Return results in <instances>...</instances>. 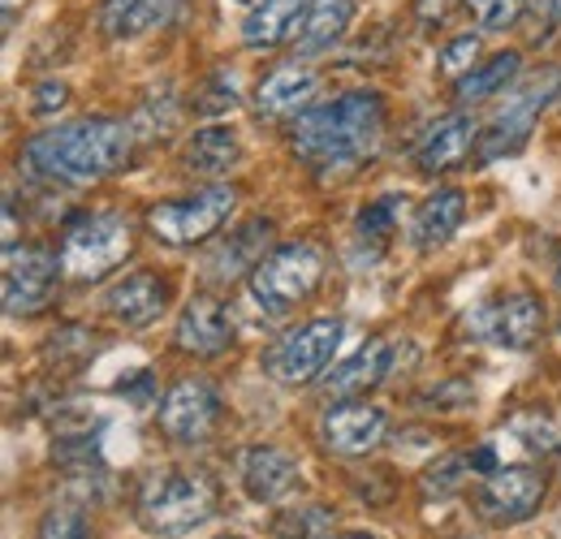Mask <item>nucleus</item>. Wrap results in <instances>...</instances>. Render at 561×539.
<instances>
[{"label": "nucleus", "mask_w": 561, "mask_h": 539, "mask_svg": "<svg viewBox=\"0 0 561 539\" xmlns=\"http://www.w3.org/2000/svg\"><path fill=\"white\" fill-rule=\"evenodd\" d=\"M130 151H135V126L117 117H78L66 126L39 130L22 147V164L44 182L91 186L126 169Z\"/></svg>", "instance_id": "1"}, {"label": "nucleus", "mask_w": 561, "mask_h": 539, "mask_svg": "<svg viewBox=\"0 0 561 539\" xmlns=\"http://www.w3.org/2000/svg\"><path fill=\"white\" fill-rule=\"evenodd\" d=\"M380 135H385V100L376 91H346L294 117L289 147L307 169L342 173V169H354L358 160H367Z\"/></svg>", "instance_id": "2"}, {"label": "nucleus", "mask_w": 561, "mask_h": 539, "mask_svg": "<svg viewBox=\"0 0 561 539\" xmlns=\"http://www.w3.org/2000/svg\"><path fill=\"white\" fill-rule=\"evenodd\" d=\"M135 225L122 211H82L66 220L61 233V272L73 285H95L130 255Z\"/></svg>", "instance_id": "3"}, {"label": "nucleus", "mask_w": 561, "mask_h": 539, "mask_svg": "<svg viewBox=\"0 0 561 539\" xmlns=\"http://www.w3.org/2000/svg\"><path fill=\"white\" fill-rule=\"evenodd\" d=\"M139 523L151 536H191L211 518V488L199 474L156 467L139 483Z\"/></svg>", "instance_id": "4"}, {"label": "nucleus", "mask_w": 561, "mask_h": 539, "mask_svg": "<svg viewBox=\"0 0 561 539\" xmlns=\"http://www.w3.org/2000/svg\"><path fill=\"white\" fill-rule=\"evenodd\" d=\"M324 280V251L316 242H285L247 276L251 302L268 316H285L316 294Z\"/></svg>", "instance_id": "5"}, {"label": "nucleus", "mask_w": 561, "mask_h": 539, "mask_svg": "<svg viewBox=\"0 0 561 539\" xmlns=\"http://www.w3.org/2000/svg\"><path fill=\"white\" fill-rule=\"evenodd\" d=\"M342 337H346V324L333 320V316H320V320H307L289 333H280L268 349H264V371L277 380V385H316L329 363L337 358L342 349Z\"/></svg>", "instance_id": "6"}, {"label": "nucleus", "mask_w": 561, "mask_h": 539, "mask_svg": "<svg viewBox=\"0 0 561 539\" xmlns=\"http://www.w3.org/2000/svg\"><path fill=\"white\" fill-rule=\"evenodd\" d=\"M238 191L216 182L208 191H195L186 199H164L147 207V229L169 246H195L220 233V225L233 216Z\"/></svg>", "instance_id": "7"}, {"label": "nucleus", "mask_w": 561, "mask_h": 539, "mask_svg": "<svg viewBox=\"0 0 561 539\" xmlns=\"http://www.w3.org/2000/svg\"><path fill=\"white\" fill-rule=\"evenodd\" d=\"M558 87H561V73H545L531 87L505 91V104L496 108V117L480 130V160L489 164V160H501L505 151H518L527 142V135H531L540 108L558 100Z\"/></svg>", "instance_id": "8"}, {"label": "nucleus", "mask_w": 561, "mask_h": 539, "mask_svg": "<svg viewBox=\"0 0 561 539\" xmlns=\"http://www.w3.org/2000/svg\"><path fill=\"white\" fill-rule=\"evenodd\" d=\"M61 276V255L35 242L4 251V311L9 316H39L53 302Z\"/></svg>", "instance_id": "9"}, {"label": "nucleus", "mask_w": 561, "mask_h": 539, "mask_svg": "<svg viewBox=\"0 0 561 539\" xmlns=\"http://www.w3.org/2000/svg\"><path fill=\"white\" fill-rule=\"evenodd\" d=\"M216 423H220V393H216V385H208L204 376L178 380L164 393V402H160V427L178 445L208 440L211 432H216Z\"/></svg>", "instance_id": "10"}, {"label": "nucleus", "mask_w": 561, "mask_h": 539, "mask_svg": "<svg viewBox=\"0 0 561 539\" xmlns=\"http://www.w3.org/2000/svg\"><path fill=\"white\" fill-rule=\"evenodd\" d=\"M471 329L476 337L492 341L501 349H527L545 333V302L531 294H501L471 316Z\"/></svg>", "instance_id": "11"}, {"label": "nucleus", "mask_w": 561, "mask_h": 539, "mask_svg": "<svg viewBox=\"0 0 561 539\" xmlns=\"http://www.w3.org/2000/svg\"><path fill=\"white\" fill-rule=\"evenodd\" d=\"M545 492H549L545 471H536V467H501V471L480 483V514L496 527L523 523V518H531L540 509Z\"/></svg>", "instance_id": "12"}, {"label": "nucleus", "mask_w": 561, "mask_h": 539, "mask_svg": "<svg viewBox=\"0 0 561 539\" xmlns=\"http://www.w3.org/2000/svg\"><path fill=\"white\" fill-rule=\"evenodd\" d=\"M385 436H389V414L371 402H333L320 414V440L342 458H363L380 449Z\"/></svg>", "instance_id": "13"}, {"label": "nucleus", "mask_w": 561, "mask_h": 539, "mask_svg": "<svg viewBox=\"0 0 561 539\" xmlns=\"http://www.w3.org/2000/svg\"><path fill=\"white\" fill-rule=\"evenodd\" d=\"M173 345L195 354V358H216L233 345V316L220 298H191L173 324Z\"/></svg>", "instance_id": "14"}, {"label": "nucleus", "mask_w": 561, "mask_h": 539, "mask_svg": "<svg viewBox=\"0 0 561 539\" xmlns=\"http://www.w3.org/2000/svg\"><path fill=\"white\" fill-rule=\"evenodd\" d=\"M238 479L255 505H277L298 488V458L277 445H255L238 458Z\"/></svg>", "instance_id": "15"}, {"label": "nucleus", "mask_w": 561, "mask_h": 539, "mask_svg": "<svg viewBox=\"0 0 561 539\" xmlns=\"http://www.w3.org/2000/svg\"><path fill=\"white\" fill-rule=\"evenodd\" d=\"M268 238H273V220L255 216L238 229H229V238H220L208 251V264H204V276L208 280H233V276H251L260 268L273 251H268Z\"/></svg>", "instance_id": "16"}, {"label": "nucleus", "mask_w": 561, "mask_h": 539, "mask_svg": "<svg viewBox=\"0 0 561 539\" xmlns=\"http://www.w3.org/2000/svg\"><path fill=\"white\" fill-rule=\"evenodd\" d=\"M169 307V280L156 272H130L122 276L108 294H104V311L126 324V329H147L160 320V311Z\"/></svg>", "instance_id": "17"}, {"label": "nucleus", "mask_w": 561, "mask_h": 539, "mask_svg": "<svg viewBox=\"0 0 561 539\" xmlns=\"http://www.w3.org/2000/svg\"><path fill=\"white\" fill-rule=\"evenodd\" d=\"M476 147H480V126H476V117L454 113V117L432 122V130H427V135L420 138V147H415V164H420V173L436 177V173L458 169Z\"/></svg>", "instance_id": "18"}, {"label": "nucleus", "mask_w": 561, "mask_h": 539, "mask_svg": "<svg viewBox=\"0 0 561 539\" xmlns=\"http://www.w3.org/2000/svg\"><path fill=\"white\" fill-rule=\"evenodd\" d=\"M389 371H393V341L371 337V341H363L342 367H333V371L324 376V393H329L333 402L367 398V389H376Z\"/></svg>", "instance_id": "19"}, {"label": "nucleus", "mask_w": 561, "mask_h": 539, "mask_svg": "<svg viewBox=\"0 0 561 539\" xmlns=\"http://www.w3.org/2000/svg\"><path fill=\"white\" fill-rule=\"evenodd\" d=\"M462 216H467V199H462V191H454V186H440V191H432L427 199L415 207V216H411V242H415V251H440L458 229H462Z\"/></svg>", "instance_id": "20"}, {"label": "nucleus", "mask_w": 561, "mask_h": 539, "mask_svg": "<svg viewBox=\"0 0 561 539\" xmlns=\"http://www.w3.org/2000/svg\"><path fill=\"white\" fill-rule=\"evenodd\" d=\"M182 18V0H104L100 26L108 39H139Z\"/></svg>", "instance_id": "21"}, {"label": "nucleus", "mask_w": 561, "mask_h": 539, "mask_svg": "<svg viewBox=\"0 0 561 539\" xmlns=\"http://www.w3.org/2000/svg\"><path fill=\"white\" fill-rule=\"evenodd\" d=\"M316 87H320V78L307 66H280L260 82L255 108L264 117H302L307 104L316 100Z\"/></svg>", "instance_id": "22"}, {"label": "nucleus", "mask_w": 561, "mask_h": 539, "mask_svg": "<svg viewBox=\"0 0 561 539\" xmlns=\"http://www.w3.org/2000/svg\"><path fill=\"white\" fill-rule=\"evenodd\" d=\"M307 9H311V0H260L242 22V39L251 48H277L289 35L302 31Z\"/></svg>", "instance_id": "23"}, {"label": "nucleus", "mask_w": 561, "mask_h": 539, "mask_svg": "<svg viewBox=\"0 0 561 539\" xmlns=\"http://www.w3.org/2000/svg\"><path fill=\"white\" fill-rule=\"evenodd\" d=\"M354 22V0H311L307 22L298 31V57H324L333 53Z\"/></svg>", "instance_id": "24"}, {"label": "nucleus", "mask_w": 561, "mask_h": 539, "mask_svg": "<svg viewBox=\"0 0 561 539\" xmlns=\"http://www.w3.org/2000/svg\"><path fill=\"white\" fill-rule=\"evenodd\" d=\"M242 160V142L229 126H204L186 138L182 147V169L199 177H220Z\"/></svg>", "instance_id": "25"}, {"label": "nucleus", "mask_w": 561, "mask_h": 539, "mask_svg": "<svg viewBox=\"0 0 561 539\" xmlns=\"http://www.w3.org/2000/svg\"><path fill=\"white\" fill-rule=\"evenodd\" d=\"M523 69V57L518 53H492L484 57L476 69H467L458 82H454V95L458 104H480V100H492L501 91H514V78Z\"/></svg>", "instance_id": "26"}, {"label": "nucleus", "mask_w": 561, "mask_h": 539, "mask_svg": "<svg viewBox=\"0 0 561 539\" xmlns=\"http://www.w3.org/2000/svg\"><path fill=\"white\" fill-rule=\"evenodd\" d=\"M398 211H402V195H380V199H371L358 211V220H354V242L371 246V260H376V255L385 251V242L393 238Z\"/></svg>", "instance_id": "27"}, {"label": "nucleus", "mask_w": 561, "mask_h": 539, "mask_svg": "<svg viewBox=\"0 0 561 539\" xmlns=\"http://www.w3.org/2000/svg\"><path fill=\"white\" fill-rule=\"evenodd\" d=\"M333 509L324 505H285L273 518V536L277 539H329L333 531Z\"/></svg>", "instance_id": "28"}, {"label": "nucleus", "mask_w": 561, "mask_h": 539, "mask_svg": "<svg viewBox=\"0 0 561 539\" xmlns=\"http://www.w3.org/2000/svg\"><path fill=\"white\" fill-rule=\"evenodd\" d=\"M501 440H510V445H518L527 458H553L561 445L558 427L549 423V418H540V414H518L505 432H501Z\"/></svg>", "instance_id": "29"}, {"label": "nucleus", "mask_w": 561, "mask_h": 539, "mask_svg": "<svg viewBox=\"0 0 561 539\" xmlns=\"http://www.w3.org/2000/svg\"><path fill=\"white\" fill-rule=\"evenodd\" d=\"M35 539H91V523H87V514L78 505H53L39 518Z\"/></svg>", "instance_id": "30"}, {"label": "nucleus", "mask_w": 561, "mask_h": 539, "mask_svg": "<svg viewBox=\"0 0 561 539\" xmlns=\"http://www.w3.org/2000/svg\"><path fill=\"white\" fill-rule=\"evenodd\" d=\"M467 467H471V454H449V458H440L432 471L423 474V496H445V492H454L462 479H467Z\"/></svg>", "instance_id": "31"}, {"label": "nucleus", "mask_w": 561, "mask_h": 539, "mask_svg": "<svg viewBox=\"0 0 561 539\" xmlns=\"http://www.w3.org/2000/svg\"><path fill=\"white\" fill-rule=\"evenodd\" d=\"M523 4H527V0H467L471 18H476L484 31H505V26H514V22L523 18Z\"/></svg>", "instance_id": "32"}, {"label": "nucleus", "mask_w": 561, "mask_h": 539, "mask_svg": "<svg viewBox=\"0 0 561 539\" xmlns=\"http://www.w3.org/2000/svg\"><path fill=\"white\" fill-rule=\"evenodd\" d=\"M204 91H211V95H195V108H199V113H229V108L238 104L233 73H225V69H216V73H211Z\"/></svg>", "instance_id": "33"}, {"label": "nucleus", "mask_w": 561, "mask_h": 539, "mask_svg": "<svg viewBox=\"0 0 561 539\" xmlns=\"http://www.w3.org/2000/svg\"><path fill=\"white\" fill-rule=\"evenodd\" d=\"M476 53H480V39H476V35H458V39L440 53V69H445V73H454V78H462L467 69L480 66V61H476Z\"/></svg>", "instance_id": "34"}, {"label": "nucleus", "mask_w": 561, "mask_h": 539, "mask_svg": "<svg viewBox=\"0 0 561 539\" xmlns=\"http://www.w3.org/2000/svg\"><path fill=\"white\" fill-rule=\"evenodd\" d=\"M39 91H44V95H35V113H53V108H61V104L70 100L61 82H44Z\"/></svg>", "instance_id": "35"}, {"label": "nucleus", "mask_w": 561, "mask_h": 539, "mask_svg": "<svg viewBox=\"0 0 561 539\" xmlns=\"http://www.w3.org/2000/svg\"><path fill=\"white\" fill-rule=\"evenodd\" d=\"M337 539H376V536H363V531H354V536H337Z\"/></svg>", "instance_id": "36"}, {"label": "nucleus", "mask_w": 561, "mask_h": 539, "mask_svg": "<svg viewBox=\"0 0 561 539\" xmlns=\"http://www.w3.org/2000/svg\"><path fill=\"white\" fill-rule=\"evenodd\" d=\"M558 285H561V260H558Z\"/></svg>", "instance_id": "37"}, {"label": "nucleus", "mask_w": 561, "mask_h": 539, "mask_svg": "<svg viewBox=\"0 0 561 539\" xmlns=\"http://www.w3.org/2000/svg\"><path fill=\"white\" fill-rule=\"evenodd\" d=\"M558 333H561V320H558Z\"/></svg>", "instance_id": "38"}, {"label": "nucleus", "mask_w": 561, "mask_h": 539, "mask_svg": "<svg viewBox=\"0 0 561 539\" xmlns=\"http://www.w3.org/2000/svg\"><path fill=\"white\" fill-rule=\"evenodd\" d=\"M229 539H238V536H229Z\"/></svg>", "instance_id": "39"}]
</instances>
